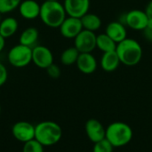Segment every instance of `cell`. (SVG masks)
Returning <instances> with one entry per match:
<instances>
[{
	"label": "cell",
	"instance_id": "1",
	"mask_svg": "<svg viewBox=\"0 0 152 152\" xmlns=\"http://www.w3.org/2000/svg\"><path fill=\"white\" fill-rule=\"evenodd\" d=\"M116 53L120 62L128 67H134L140 63L142 58V47L138 41L126 37L117 44Z\"/></svg>",
	"mask_w": 152,
	"mask_h": 152
},
{
	"label": "cell",
	"instance_id": "2",
	"mask_svg": "<svg viewBox=\"0 0 152 152\" xmlns=\"http://www.w3.org/2000/svg\"><path fill=\"white\" fill-rule=\"evenodd\" d=\"M67 16L63 4L60 1L45 0L41 4L39 18L43 23L49 28H59Z\"/></svg>",
	"mask_w": 152,
	"mask_h": 152
},
{
	"label": "cell",
	"instance_id": "3",
	"mask_svg": "<svg viewBox=\"0 0 152 152\" xmlns=\"http://www.w3.org/2000/svg\"><path fill=\"white\" fill-rule=\"evenodd\" d=\"M61 136V127L56 122L43 121L35 126V139L44 147L53 146L58 143Z\"/></svg>",
	"mask_w": 152,
	"mask_h": 152
},
{
	"label": "cell",
	"instance_id": "4",
	"mask_svg": "<svg viewBox=\"0 0 152 152\" xmlns=\"http://www.w3.org/2000/svg\"><path fill=\"white\" fill-rule=\"evenodd\" d=\"M105 138L114 148L124 147L132 141L133 129L126 123L114 122L106 128Z\"/></svg>",
	"mask_w": 152,
	"mask_h": 152
},
{
	"label": "cell",
	"instance_id": "5",
	"mask_svg": "<svg viewBox=\"0 0 152 152\" xmlns=\"http://www.w3.org/2000/svg\"><path fill=\"white\" fill-rule=\"evenodd\" d=\"M7 60L12 67L24 68L32 62V48L20 44L16 45L9 50Z\"/></svg>",
	"mask_w": 152,
	"mask_h": 152
},
{
	"label": "cell",
	"instance_id": "6",
	"mask_svg": "<svg viewBox=\"0 0 152 152\" xmlns=\"http://www.w3.org/2000/svg\"><path fill=\"white\" fill-rule=\"evenodd\" d=\"M148 20L149 17L146 12L138 9H134L122 14V17L119 20L121 23L136 31H142L147 27Z\"/></svg>",
	"mask_w": 152,
	"mask_h": 152
},
{
	"label": "cell",
	"instance_id": "7",
	"mask_svg": "<svg viewBox=\"0 0 152 152\" xmlns=\"http://www.w3.org/2000/svg\"><path fill=\"white\" fill-rule=\"evenodd\" d=\"M95 32L83 29L75 38L74 46L79 53H92L96 48Z\"/></svg>",
	"mask_w": 152,
	"mask_h": 152
},
{
	"label": "cell",
	"instance_id": "8",
	"mask_svg": "<svg viewBox=\"0 0 152 152\" xmlns=\"http://www.w3.org/2000/svg\"><path fill=\"white\" fill-rule=\"evenodd\" d=\"M32 62L37 67L46 69L53 63V54L48 47L36 45L32 47Z\"/></svg>",
	"mask_w": 152,
	"mask_h": 152
},
{
	"label": "cell",
	"instance_id": "9",
	"mask_svg": "<svg viewBox=\"0 0 152 152\" xmlns=\"http://www.w3.org/2000/svg\"><path fill=\"white\" fill-rule=\"evenodd\" d=\"M12 134L17 141L25 143L35 139V126L27 121L16 122L12 127Z\"/></svg>",
	"mask_w": 152,
	"mask_h": 152
},
{
	"label": "cell",
	"instance_id": "10",
	"mask_svg": "<svg viewBox=\"0 0 152 152\" xmlns=\"http://www.w3.org/2000/svg\"><path fill=\"white\" fill-rule=\"evenodd\" d=\"M61 35L68 39H74L84 28L80 18L67 16L59 27Z\"/></svg>",
	"mask_w": 152,
	"mask_h": 152
},
{
	"label": "cell",
	"instance_id": "11",
	"mask_svg": "<svg viewBox=\"0 0 152 152\" xmlns=\"http://www.w3.org/2000/svg\"><path fill=\"white\" fill-rule=\"evenodd\" d=\"M63 6L68 16L81 18L89 12L90 0H64Z\"/></svg>",
	"mask_w": 152,
	"mask_h": 152
},
{
	"label": "cell",
	"instance_id": "12",
	"mask_svg": "<svg viewBox=\"0 0 152 152\" xmlns=\"http://www.w3.org/2000/svg\"><path fill=\"white\" fill-rule=\"evenodd\" d=\"M85 129L88 139L94 143L105 139L106 128L97 119L91 118L87 120L85 126Z\"/></svg>",
	"mask_w": 152,
	"mask_h": 152
},
{
	"label": "cell",
	"instance_id": "13",
	"mask_svg": "<svg viewBox=\"0 0 152 152\" xmlns=\"http://www.w3.org/2000/svg\"><path fill=\"white\" fill-rule=\"evenodd\" d=\"M76 65L81 73L90 75L96 71L98 62L92 53H80Z\"/></svg>",
	"mask_w": 152,
	"mask_h": 152
},
{
	"label": "cell",
	"instance_id": "14",
	"mask_svg": "<svg viewBox=\"0 0 152 152\" xmlns=\"http://www.w3.org/2000/svg\"><path fill=\"white\" fill-rule=\"evenodd\" d=\"M40 8L41 4L36 0H23L18 7L20 14L26 20H34L39 17Z\"/></svg>",
	"mask_w": 152,
	"mask_h": 152
},
{
	"label": "cell",
	"instance_id": "15",
	"mask_svg": "<svg viewBox=\"0 0 152 152\" xmlns=\"http://www.w3.org/2000/svg\"><path fill=\"white\" fill-rule=\"evenodd\" d=\"M105 33L117 44L127 37L126 26L121 23L119 20H114L110 22L106 27Z\"/></svg>",
	"mask_w": 152,
	"mask_h": 152
},
{
	"label": "cell",
	"instance_id": "16",
	"mask_svg": "<svg viewBox=\"0 0 152 152\" xmlns=\"http://www.w3.org/2000/svg\"><path fill=\"white\" fill-rule=\"evenodd\" d=\"M120 64L121 62L116 51L103 53V54L101 57L100 65L102 69L106 72L115 71L119 67Z\"/></svg>",
	"mask_w": 152,
	"mask_h": 152
},
{
	"label": "cell",
	"instance_id": "17",
	"mask_svg": "<svg viewBox=\"0 0 152 152\" xmlns=\"http://www.w3.org/2000/svg\"><path fill=\"white\" fill-rule=\"evenodd\" d=\"M19 28L18 20L13 17H6L0 21V35L5 39L12 37Z\"/></svg>",
	"mask_w": 152,
	"mask_h": 152
},
{
	"label": "cell",
	"instance_id": "18",
	"mask_svg": "<svg viewBox=\"0 0 152 152\" xmlns=\"http://www.w3.org/2000/svg\"><path fill=\"white\" fill-rule=\"evenodd\" d=\"M80 20L82 22L83 28L89 30V31L95 32V31L99 30L102 26V20L95 13H92V12H88L86 14H85L83 17H81Z\"/></svg>",
	"mask_w": 152,
	"mask_h": 152
},
{
	"label": "cell",
	"instance_id": "19",
	"mask_svg": "<svg viewBox=\"0 0 152 152\" xmlns=\"http://www.w3.org/2000/svg\"><path fill=\"white\" fill-rule=\"evenodd\" d=\"M38 30L37 28L35 27H28L27 28H25L19 38V44L28 46V47H33V45L37 43V39H38Z\"/></svg>",
	"mask_w": 152,
	"mask_h": 152
},
{
	"label": "cell",
	"instance_id": "20",
	"mask_svg": "<svg viewBox=\"0 0 152 152\" xmlns=\"http://www.w3.org/2000/svg\"><path fill=\"white\" fill-rule=\"evenodd\" d=\"M96 48H98L102 53L116 51L117 43L104 32L97 35L96 37Z\"/></svg>",
	"mask_w": 152,
	"mask_h": 152
},
{
	"label": "cell",
	"instance_id": "21",
	"mask_svg": "<svg viewBox=\"0 0 152 152\" xmlns=\"http://www.w3.org/2000/svg\"><path fill=\"white\" fill-rule=\"evenodd\" d=\"M79 52L75 46L68 47L61 54V62L65 66H71L76 64L79 56Z\"/></svg>",
	"mask_w": 152,
	"mask_h": 152
},
{
	"label": "cell",
	"instance_id": "22",
	"mask_svg": "<svg viewBox=\"0 0 152 152\" xmlns=\"http://www.w3.org/2000/svg\"><path fill=\"white\" fill-rule=\"evenodd\" d=\"M21 0H0V13H8L19 7Z\"/></svg>",
	"mask_w": 152,
	"mask_h": 152
},
{
	"label": "cell",
	"instance_id": "23",
	"mask_svg": "<svg viewBox=\"0 0 152 152\" xmlns=\"http://www.w3.org/2000/svg\"><path fill=\"white\" fill-rule=\"evenodd\" d=\"M22 152H44V146L36 139L23 143Z\"/></svg>",
	"mask_w": 152,
	"mask_h": 152
},
{
	"label": "cell",
	"instance_id": "24",
	"mask_svg": "<svg viewBox=\"0 0 152 152\" xmlns=\"http://www.w3.org/2000/svg\"><path fill=\"white\" fill-rule=\"evenodd\" d=\"M113 149H114V147L105 138V139L94 143L93 152H113Z\"/></svg>",
	"mask_w": 152,
	"mask_h": 152
},
{
	"label": "cell",
	"instance_id": "25",
	"mask_svg": "<svg viewBox=\"0 0 152 152\" xmlns=\"http://www.w3.org/2000/svg\"><path fill=\"white\" fill-rule=\"evenodd\" d=\"M45 70H46L47 75L50 77L53 78V79L59 78L60 76H61V69H60V67L58 65H56L54 63H53L52 65H50Z\"/></svg>",
	"mask_w": 152,
	"mask_h": 152
},
{
	"label": "cell",
	"instance_id": "26",
	"mask_svg": "<svg viewBox=\"0 0 152 152\" xmlns=\"http://www.w3.org/2000/svg\"><path fill=\"white\" fill-rule=\"evenodd\" d=\"M8 78V71L6 67L0 62V87L4 86Z\"/></svg>",
	"mask_w": 152,
	"mask_h": 152
},
{
	"label": "cell",
	"instance_id": "27",
	"mask_svg": "<svg viewBox=\"0 0 152 152\" xmlns=\"http://www.w3.org/2000/svg\"><path fill=\"white\" fill-rule=\"evenodd\" d=\"M142 33H143V37L144 38L152 43V29L151 28H145L143 30H142Z\"/></svg>",
	"mask_w": 152,
	"mask_h": 152
},
{
	"label": "cell",
	"instance_id": "28",
	"mask_svg": "<svg viewBox=\"0 0 152 152\" xmlns=\"http://www.w3.org/2000/svg\"><path fill=\"white\" fill-rule=\"evenodd\" d=\"M144 12H146V14H147V16H148L149 18H152V0H151V1L147 4Z\"/></svg>",
	"mask_w": 152,
	"mask_h": 152
},
{
	"label": "cell",
	"instance_id": "29",
	"mask_svg": "<svg viewBox=\"0 0 152 152\" xmlns=\"http://www.w3.org/2000/svg\"><path fill=\"white\" fill-rule=\"evenodd\" d=\"M4 46H5V38L0 35V53L4 50Z\"/></svg>",
	"mask_w": 152,
	"mask_h": 152
},
{
	"label": "cell",
	"instance_id": "30",
	"mask_svg": "<svg viewBox=\"0 0 152 152\" xmlns=\"http://www.w3.org/2000/svg\"><path fill=\"white\" fill-rule=\"evenodd\" d=\"M146 28H151L152 29V18H149L148 24H147V27Z\"/></svg>",
	"mask_w": 152,
	"mask_h": 152
},
{
	"label": "cell",
	"instance_id": "31",
	"mask_svg": "<svg viewBox=\"0 0 152 152\" xmlns=\"http://www.w3.org/2000/svg\"><path fill=\"white\" fill-rule=\"evenodd\" d=\"M45 1H60V0H45Z\"/></svg>",
	"mask_w": 152,
	"mask_h": 152
},
{
	"label": "cell",
	"instance_id": "32",
	"mask_svg": "<svg viewBox=\"0 0 152 152\" xmlns=\"http://www.w3.org/2000/svg\"><path fill=\"white\" fill-rule=\"evenodd\" d=\"M1 110H2V108H1V105H0V114H1Z\"/></svg>",
	"mask_w": 152,
	"mask_h": 152
},
{
	"label": "cell",
	"instance_id": "33",
	"mask_svg": "<svg viewBox=\"0 0 152 152\" xmlns=\"http://www.w3.org/2000/svg\"><path fill=\"white\" fill-rule=\"evenodd\" d=\"M1 20H2V19H1V13H0V21H1Z\"/></svg>",
	"mask_w": 152,
	"mask_h": 152
}]
</instances>
